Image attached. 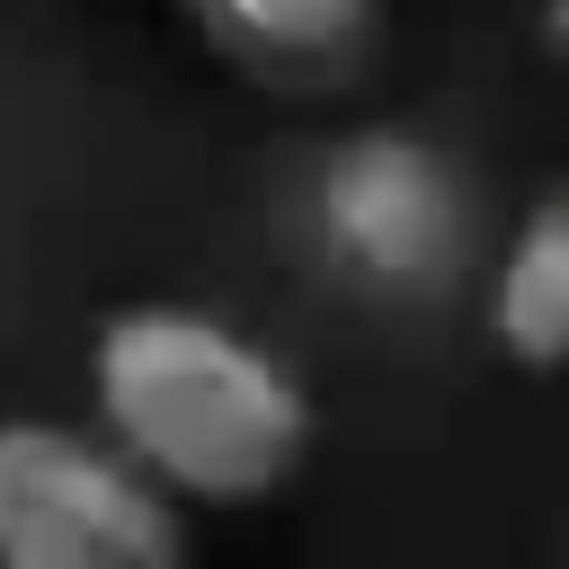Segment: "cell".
<instances>
[{
  "label": "cell",
  "mask_w": 569,
  "mask_h": 569,
  "mask_svg": "<svg viewBox=\"0 0 569 569\" xmlns=\"http://www.w3.org/2000/svg\"><path fill=\"white\" fill-rule=\"evenodd\" d=\"M89 418L169 507H267L311 453L302 373L222 311L124 302L89 338Z\"/></svg>",
  "instance_id": "6da1fadb"
},
{
  "label": "cell",
  "mask_w": 569,
  "mask_h": 569,
  "mask_svg": "<svg viewBox=\"0 0 569 569\" xmlns=\"http://www.w3.org/2000/svg\"><path fill=\"white\" fill-rule=\"evenodd\" d=\"M311 240L347 284L418 302L462 284L480 222L445 142H427L418 124H356L311 169Z\"/></svg>",
  "instance_id": "7a4b0ae2"
},
{
  "label": "cell",
  "mask_w": 569,
  "mask_h": 569,
  "mask_svg": "<svg viewBox=\"0 0 569 569\" xmlns=\"http://www.w3.org/2000/svg\"><path fill=\"white\" fill-rule=\"evenodd\" d=\"M0 569H187V507L98 427L0 418Z\"/></svg>",
  "instance_id": "3957f363"
},
{
  "label": "cell",
  "mask_w": 569,
  "mask_h": 569,
  "mask_svg": "<svg viewBox=\"0 0 569 569\" xmlns=\"http://www.w3.org/2000/svg\"><path fill=\"white\" fill-rule=\"evenodd\" d=\"M196 36L276 98L347 89L382 44V0H178Z\"/></svg>",
  "instance_id": "277c9868"
},
{
  "label": "cell",
  "mask_w": 569,
  "mask_h": 569,
  "mask_svg": "<svg viewBox=\"0 0 569 569\" xmlns=\"http://www.w3.org/2000/svg\"><path fill=\"white\" fill-rule=\"evenodd\" d=\"M480 320H489L507 365L560 373V356H569V204L560 196H533L516 213V231L498 240Z\"/></svg>",
  "instance_id": "5b68a950"
}]
</instances>
